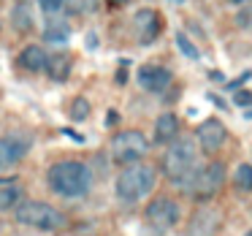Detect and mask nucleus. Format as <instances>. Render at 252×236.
Returning a JSON list of instances; mask_svg holds the SVG:
<instances>
[{
  "label": "nucleus",
  "instance_id": "f257e3e1",
  "mask_svg": "<svg viewBox=\"0 0 252 236\" xmlns=\"http://www.w3.org/2000/svg\"><path fill=\"white\" fill-rule=\"evenodd\" d=\"M46 182L60 198H82L93 187V171L82 160H57L46 171Z\"/></svg>",
  "mask_w": 252,
  "mask_h": 236
},
{
  "label": "nucleus",
  "instance_id": "f03ea898",
  "mask_svg": "<svg viewBox=\"0 0 252 236\" xmlns=\"http://www.w3.org/2000/svg\"><path fill=\"white\" fill-rule=\"evenodd\" d=\"M158 185V171L147 163H130L125 166V171H120L114 182V193L122 203H136L141 198H147Z\"/></svg>",
  "mask_w": 252,
  "mask_h": 236
},
{
  "label": "nucleus",
  "instance_id": "7ed1b4c3",
  "mask_svg": "<svg viewBox=\"0 0 252 236\" xmlns=\"http://www.w3.org/2000/svg\"><path fill=\"white\" fill-rule=\"evenodd\" d=\"M163 174L168 176L171 182L176 185H185L190 179V174L198 169V149H195V141L190 136H182V138H174L168 144L163 155Z\"/></svg>",
  "mask_w": 252,
  "mask_h": 236
},
{
  "label": "nucleus",
  "instance_id": "20e7f679",
  "mask_svg": "<svg viewBox=\"0 0 252 236\" xmlns=\"http://www.w3.org/2000/svg\"><path fill=\"white\" fill-rule=\"evenodd\" d=\"M17 220L19 225H28V228H35V231H57L65 225V214L60 209H55L52 203L46 201H19L17 206Z\"/></svg>",
  "mask_w": 252,
  "mask_h": 236
},
{
  "label": "nucleus",
  "instance_id": "39448f33",
  "mask_svg": "<svg viewBox=\"0 0 252 236\" xmlns=\"http://www.w3.org/2000/svg\"><path fill=\"white\" fill-rule=\"evenodd\" d=\"M222 185H225V163L212 160V163H206V166H198L182 187H185L187 196L195 198V201H209V198L217 196Z\"/></svg>",
  "mask_w": 252,
  "mask_h": 236
},
{
  "label": "nucleus",
  "instance_id": "423d86ee",
  "mask_svg": "<svg viewBox=\"0 0 252 236\" xmlns=\"http://www.w3.org/2000/svg\"><path fill=\"white\" fill-rule=\"evenodd\" d=\"M109 152H111V158H114V163L130 166V163H138V160L149 152V141L141 131H120L111 138Z\"/></svg>",
  "mask_w": 252,
  "mask_h": 236
},
{
  "label": "nucleus",
  "instance_id": "0eeeda50",
  "mask_svg": "<svg viewBox=\"0 0 252 236\" xmlns=\"http://www.w3.org/2000/svg\"><path fill=\"white\" fill-rule=\"evenodd\" d=\"M30 144H33L30 133H22V131H11L6 136H0V171L14 169L30 152Z\"/></svg>",
  "mask_w": 252,
  "mask_h": 236
},
{
  "label": "nucleus",
  "instance_id": "6e6552de",
  "mask_svg": "<svg viewBox=\"0 0 252 236\" xmlns=\"http://www.w3.org/2000/svg\"><path fill=\"white\" fill-rule=\"evenodd\" d=\"M179 217H182V209H179V203H176L174 198H155V201L147 206V220L160 231L174 228V225L179 223Z\"/></svg>",
  "mask_w": 252,
  "mask_h": 236
},
{
  "label": "nucleus",
  "instance_id": "1a4fd4ad",
  "mask_svg": "<svg viewBox=\"0 0 252 236\" xmlns=\"http://www.w3.org/2000/svg\"><path fill=\"white\" fill-rule=\"evenodd\" d=\"M138 84H141L144 93H152V95H160L165 93V90L171 87V82H174V76H171L168 68L163 66H155V63H147V66L138 68Z\"/></svg>",
  "mask_w": 252,
  "mask_h": 236
},
{
  "label": "nucleus",
  "instance_id": "9d476101",
  "mask_svg": "<svg viewBox=\"0 0 252 236\" xmlns=\"http://www.w3.org/2000/svg\"><path fill=\"white\" fill-rule=\"evenodd\" d=\"M228 141V128L220 120H203L198 125V147L203 152L214 155L217 149H222V144Z\"/></svg>",
  "mask_w": 252,
  "mask_h": 236
},
{
  "label": "nucleus",
  "instance_id": "9b49d317",
  "mask_svg": "<svg viewBox=\"0 0 252 236\" xmlns=\"http://www.w3.org/2000/svg\"><path fill=\"white\" fill-rule=\"evenodd\" d=\"M133 33L141 44H152L160 35V14L155 8H138L133 17Z\"/></svg>",
  "mask_w": 252,
  "mask_h": 236
},
{
  "label": "nucleus",
  "instance_id": "f8f14e48",
  "mask_svg": "<svg viewBox=\"0 0 252 236\" xmlns=\"http://www.w3.org/2000/svg\"><path fill=\"white\" fill-rule=\"evenodd\" d=\"M217 225H220V212L201 209V212L192 214L190 225H187V236H214Z\"/></svg>",
  "mask_w": 252,
  "mask_h": 236
},
{
  "label": "nucleus",
  "instance_id": "ddd939ff",
  "mask_svg": "<svg viewBox=\"0 0 252 236\" xmlns=\"http://www.w3.org/2000/svg\"><path fill=\"white\" fill-rule=\"evenodd\" d=\"M17 63L30 73H41V71H46V66H49V55L44 52V46L30 44V46H25V49L19 52Z\"/></svg>",
  "mask_w": 252,
  "mask_h": 236
},
{
  "label": "nucleus",
  "instance_id": "4468645a",
  "mask_svg": "<svg viewBox=\"0 0 252 236\" xmlns=\"http://www.w3.org/2000/svg\"><path fill=\"white\" fill-rule=\"evenodd\" d=\"M22 182L17 176H0V212H8L22 201Z\"/></svg>",
  "mask_w": 252,
  "mask_h": 236
},
{
  "label": "nucleus",
  "instance_id": "2eb2a0df",
  "mask_svg": "<svg viewBox=\"0 0 252 236\" xmlns=\"http://www.w3.org/2000/svg\"><path fill=\"white\" fill-rule=\"evenodd\" d=\"M176 133H179V120H176V114H171V111L160 114L158 122H155V141L171 144L176 138Z\"/></svg>",
  "mask_w": 252,
  "mask_h": 236
},
{
  "label": "nucleus",
  "instance_id": "dca6fc26",
  "mask_svg": "<svg viewBox=\"0 0 252 236\" xmlns=\"http://www.w3.org/2000/svg\"><path fill=\"white\" fill-rule=\"evenodd\" d=\"M11 25H14V30H19V33L33 30V14H30L28 3H17V6L11 8Z\"/></svg>",
  "mask_w": 252,
  "mask_h": 236
},
{
  "label": "nucleus",
  "instance_id": "f3484780",
  "mask_svg": "<svg viewBox=\"0 0 252 236\" xmlns=\"http://www.w3.org/2000/svg\"><path fill=\"white\" fill-rule=\"evenodd\" d=\"M44 38L52 41V44H65L68 38H71V30H68L65 22H60V19H49L44 28Z\"/></svg>",
  "mask_w": 252,
  "mask_h": 236
},
{
  "label": "nucleus",
  "instance_id": "a211bd4d",
  "mask_svg": "<svg viewBox=\"0 0 252 236\" xmlns=\"http://www.w3.org/2000/svg\"><path fill=\"white\" fill-rule=\"evenodd\" d=\"M233 187L236 193H252V166L239 163L233 171Z\"/></svg>",
  "mask_w": 252,
  "mask_h": 236
},
{
  "label": "nucleus",
  "instance_id": "6ab92c4d",
  "mask_svg": "<svg viewBox=\"0 0 252 236\" xmlns=\"http://www.w3.org/2000/svg\"><path fill=\"white\" fill-rule=\"evenodd\" d=\"M46 71H49V76L55 79V82H63V79L71 73V60H68L65 55H55V57H49Z\"/></svg>",
  "mask_w": 252,
  "mask_h": 236
},
{
  "label": "nucleus",
  "instance_id": "aec40b11",
  "mask_svg": "<svg viewBox=\"0 0 252 236\" xmlns=\"http://www.w3.org/2000/svg\"><path fill=\"white\" fill-rule=\"evenodd\" d=\"M95 6H98V0H63V8H65V14H71V17L90 14V11H95Z\"/></svg>",
  "mask_w": 252,
  "mask_h": 236
},
{
  "label": "nucleus",
  "instance_id": "412c9836",
  "mask_svg": "<svg viewBox=\"0 0 252 236\" xmlns=\"http://www.w3.org/2000/svg\"><path fill=\"white\" fill-rule=\"evenodd\" d=\"M68 117L76 120V122L87 120V117H90V101L84 98V95H76V98L71 101V106H68Z\"/></svg>",
  "mask_w": 252,
  "mask_h": 236
},
{
  "label": "nucleus",
  "instance_id": "4be33fe9",
  "mask_svg": "<svg viewBox=\"0 0 252 236\" xmlns=\"http://www.w3.org/2000/svg\"><path fill=\"white\" fill-rule=\"evenodd\" d=\"M176 46H179V52H182L185 57H190V60H201V52H198V46L192 44V41L187 38V35L182 33V30L176 33Z\"/></svg>",
  "mask_w": 252,
  "mask_h": 236
},
{
  "label": "nucleus",
  "instance_id": "5701e85b",
  "mask_svg": "<svg viewBox=\"0 0 252 236\" xmlns=\"http://www.w3.org/2000/svg\"><path fill=\"white\" fill-rule=\"evenodd\" d=\"M236 25L244 30H252V6H241L236 14Z\"/></svg>",
  "mask_w": 252,
  "mask_h": 236
},
{
  "label": "nucleus",
  "instance_id": "b1692460",
  "mask_svg": "<svg viewBox=\"0 0 252 236\" xmlns=\"http://www.w3.org/2000/svg\"><path fill=\"white\" fill-rule=\"evenodd\" d=\"M233 103L241 106V109H250L247 114L252 117V93H250V90H239V93H236V98H233Z\"/></svg>",
  "mask_w": 252,
  "mask_h": 236
},
{
  "label": "nucleus",
  "instance_id": "393cba45",
  "mask_svg": "<svg viewBox=\"0 0 252 236\" xmlns=\"http://www.w3.org/2000/svg\"><path fill=\"white\" fill-rule=\"evenodd\" d=\"M38 6L44 8V11H60L63 0H38Z\"/></svg>",
  "mask_w": 252,
  "mask_h": 236
},
{
  "label": "nucleus",
  "instance_id": "a878e982",
  "mask_svg": "<svg viewBox=\"0 0 252 236\" xmlns=\"http://www.w3.org/2000/svg\"><path fill=\"white\" fill-rule=\"evenodd\" d=\"M225 3H228V6H252V0H225Z\"/></svg>",
  "mask_w": 252,
  "mask_h": 236
},
{
  "label": "nucleus",
  "instance_id": "bb28decb",
  "mask_svg": "<svg viewBox=\"0 0 252 236\" xmlns=\"http://www.w3.org/2000/svg\"><path fill=\"white\" fill-rule=\"evenodd\" d=\"M114 3H127V0H114Z\"/></svg>",
  "mask_w": 252,
  "mask_h": 236
},
{
  "label": "nucleus",
  "instance_id": "cd10ccee",
  "mask_svg": "<svg viewBox=\"0 0 252 236\" xmlns=\"http://www.w3.org/2000/svg\"><path fill=\"white\" fill-rule=\"evenodd\" d=\"M19 3H28V0H19Z\"/></svg>",
  "mask_w": 252,
  "mask_h": 236
},
{
  "label": "nucleus",
  "instance_id": "c85d7f7f",
  "mask_svg": "<svg viewBox=\"0 0 252 236\" xmlns=\"http://www.w3.org/2000/svg\"><path fill=\"white\" fill-rule=\"evenodd\" d=\"M247 236H252V231H250V234H247Z\"/></svg>",
  "mask_w": 252,
  "mask_h": 236
},
{
  "label": "nucleus",
  "instance_id": "c756f323",
  "mask_svg": "<svg viewBox=\"0 0 252 236\" xmlns=\"http://www.w3.org/2000/svg\"><path fill=\"white\" fill-rule=\"evenodd\" d=\"M17 236H25V234H17Z\"/></svg>",
  "mask_w": 252,
  "mask_h": 236
}]
</instances>
